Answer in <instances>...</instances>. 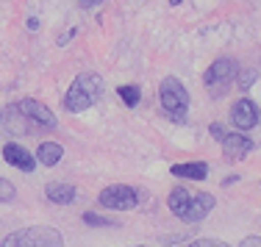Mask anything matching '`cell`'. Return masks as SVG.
Masks as SVG:
<instances>
[{"instance_id": "7402d4cb", "label": "cell", "mask_w": 261, "mask_h": 247, "mask_svg": "<svg viewBox=\"0 0 261 247\" xmlns=\"http://www.w3.org/2000/svg\"><path fill=\"white\" fill-rule=\"evenodd\" d=\"M103 0H81V6H84V9H95V6H100Z\"/></svg>"}, {"instance_id": "4fadbf2b", "label": "cell", "mask_w": 261, "mask_h": 247, "mask_svg": "<svg viewBox=\"0 0 261 247\" xmlns=\"http://www.w3.org/2000/svg\"><path fill=\"white\" fill-rule=\"evenodd\" d=\"M172 175L175 178H189V181H206L208 167L203 161H192V164H172Z\"/></svg>"}, {"instance_id": "6da1fadb", "label": "cell", "mask_w": 261, "mask_h": 247, "mask_svg": "<svg viewBox=\"0 0 261 247\" xmlns=\"http://www.w3.org/2000/svg\"><path fill=\"white\" fill-rule=\"evenodd\" d=\"M100 95H103V81L95 75V72H84V75H78L75 81L70 84V89H67L64 108L81 114V111L95 106V103L100 100Z\"/></svg>"}, {"instance_id": "7c38bea8", "label": "cell", "mask_w": 261, "mask_h": 247, "mask_svg": "<svg viewBox=\"0 0 261 247\" xmlns=\"http://www.w3.org/2000/svg\"><path fill=\"white\" fill-rule=\"evenodd\" d=\"M34 158H36L39 164H45V167H56L61 158H64V147H61L59 142H42Z\"/></svg>"}, {"instance_id": "ffe728a7", "label": "cell", "mask_w": 261, "mask_h": 247, "mask_svg": "<svg viewBox=\"0 0 261 247\" xmlns=\"http://www.w3.org/2000/svg\"><path fill=\"white\" fill-rule=\"evenodd\" d=\"M208 131H211V136H214V139H220V142H222V136H225V128H222L220 122H211V125H208Z\"/></svg>"}, {"instance_id": "30bf717a", "label": "cell", "mask_w": 261, "mask_h": 247, "mask_svg": "<svg viewBox=\"0 0 261 247\" xmlns=\"http://www.w3.org/2000/svg\"><path fill=\"white\" fill-rule=\"evenodd\" d=\"M3 158H6V164L17 167V170H22V172H34L36 170V158L31 156L22 145H17V142H9V145L3 147Z\"/></svg>"}, {"instance_id": "5b68a950", "label": "cell", "mask_w": 261, "mask_h": 247, "mask_svg": "<svg viewBox=\"0 0 261 247\" xmlns=\"http://www.w3.org/2000/svg\"><path fill=\"white\" fill-rule=\"evenodd\" d=\"M97 203L109 211H128V208H136V189L125 186V183H114V186H106L100 195H97Z\"/></svg>"}, {"instance_id": "277c9868", "label": "cell", "mask_w": 261, "mask_h": 247, "mask_svg": "<svg viewBox=\"0 0 261 247\" xmlns=\"http://www.w3.org/2000/svg\"><path fill=\"white\" fill-rule=\"evenodd\" d=\"M236 72H239V64H236L233 59H228V56H222V59L211 61V67L206 70L203 81H206V86L211 89V95H225V86L236 78Z\"/></svg>"}, {"instance_id": "8fae6325", "label": "cell", "mask_w": 261, "mask_h": 247, "mask_svg": "<svg viewBox=\"0 0 261 247\" xmlns=\"http://www.w3.org/2000/svg\"><path fill=\"white\" fill-rule=\"evenodd\" d=\"M45 195L50 203H56V206H70V203L75 200V186H72V183H47Z\"/></svg>"}, {"instance_id": "8992f818", "label": "cell", "mask_w": 261, "mask_h": 247, "mask_svg": "<svg viewBox=\"0 0 261 247\" xmlns=\"http://www.w3.org/2000/svg\"><path fill=\"white\" fill-rule=\"evenodd\" d=\"M261 120V111L253 100H247V97H239V100L231 106V122L239 131H250V128H256Z\"/></svg>"}, {"instance_id": "9c48e42d", "label": "cell", "mask_w": 261, "mask_h": 247, "mask_svg": "<svg viewBox=\"0 0 261 247\" xmlns=\"http://www.w3.org/2000/svg\"><path fill=\"white\" fill-rule=\"evenodd\" d=\"M250 150H253V139L245 136L242 131L225 133V136H222V153H225L228 161H242Z\"/></svg>"}, {"instance_id": "7a4b0ae2", "label": "cell", "mask_w": 261, "mask_h": 247, "mask_svg": "<svg viewBox=\"0 0 261 247\" xmlns=\"http://www.w3.org/2000/svg\"><path fill=\"white\" fill-rule=\"evenodd\" d=\"M0 247H64V236L50 225H34L9 233Z\"/></svg>"}, {"instance_id": "d6986e66", "label": "cell", "mask_w": 261, "mask_h": 247, "mask_svg": "<svg viewBox=\"0 0 261 247\" xmlns=\"http://www.w3.org/2000/svg\"><path fill=\"white\" fill-rule=\"evenodd\" d=\"M186 247H231V244L220 242V239H195V242L186 244Z\"/></svg>"}, {"instance_id": "52a82bcc", "label": "cell", "mask_w": 261, "mask_h": 247, "mask_svg": "<svg viewBox=\"0 0 261 247\" xmlns=\"http://www.w3.org/2000/svg\"><path fill=\"white\" fill-rule=\"evenodd\" d=\"M214 206H217L214 195L195 192V195H189V206H186V211H184L181 219L184 222H203L211 211H214Z\"/></svg>"}, {"instance_id": "44dd1931", "label": "cell", "mask_w": 261, "mask_h": 247, "mask_svg": "<svg viewBox=\"0 0 261 247\" xmlns=\"http://www.w3.org/2000/svg\"><path fill=\"white\" fill-rule=\"evenodd\" d=\"M239 247H261V236H245Z\"/></svg>"}, {"instance_id": "ac0fdd59", "label": "cell", "mask_w": 261, "mask_h": 247, "mask_svg": "<svg viewBox=\"0 0 261 247\" xmlns=\"http://www.w3.org/2000/svg\"><path fill=\"white\" fill-rule=\"evenodd\" d=\"M11 200H17V189L11 186V181L0 178V203H11Z\"/></svg>"}, {"instance_id": "3957f363", "label": "cell", "mask_w": 261, "mask_h": 247, "mask_svg": "<svg viewBox=\"0 0 261 247\" xmlns=\"http://www.w3.org/2000/svg\"><path fill=\"white\" fill-rule=\"evenodd\" d=\"M159 100H161V108L167 111V117L175 122H186V114H189V92L186 86L178 81V78H164L161 81V89H159Z\"/></svg>"}, {"instance_id": "5bb4252c", "label": "cell", "mask_w": 261, "mask_h": 247, "mask_svg": "<svg viewBox=\"0 0 261 247\" xmlns=\"http://www.w3.org/2000/svg\"><path fill=\"white\" fill-rule=\"evenodd\" d=\"M189 189H184V186H175L170 192V197H167V206H170V211L175 214V217H184V211H186V206H189Z\"/></svg>"}, {"instance_id": "2e32d148", "label": "cell", "mask_w": 261, "mask_h": 247, "mask_svg": "<svg viewBox=\"0 0 261 247\" xmlns=\"http://www.w3.org/2000/svg\"><path fill=\"white\" fill-rule=\"evenodd\" d=\"M256 78H258V72H256V70H239V72H236V81H239V92H247L253 84H256Z\"/></svg>"}, {"instance_id": "9a60e30c", "label": "cell", "mask_w": 261, "mask_h": 247, "mask_svg": "<svg viewBox=\"0 0 261 247\" xmlns=\"http://www.w3.org/2000/svg\"><path fill=\"white\" fill-rule=\"evenodd\" d=\"M117 95H120V100L125 103L128 108H134V106H139V100H142V89L139 86H120V89H117Z\"/></svg>"}, {"instance_id": "e0dca14e", "label": "cell", "mask_w": 261, "mask_h": 247, "mask_svg": "<svg viewBox=\"0 0 261 247\" xmlns=\"http://www.w3.org/2000/svg\"><path fill=\"white\" fill-rule=\"evenodd\" d=\"M84 222H86V225H92V228H106V225H117V222H111L109 217H100V214H95V211H86V214H84Z\"/></svg>"}, {"instance_id": "ba28073f", "label": "cell", "mask_w": 261, "mask_h": 247, "mask_svg": "<svg viewBox=\"0 0 261 247\" xmlns=\"http://www.w3.org/2000/svg\"><path fill=\"white\" fill-rule=\"evenodd\" d=\"M20 111H22V117H28L31 122H36V125H42V128H56V125H59L56 114L45 106V103H39V100L25 97V100L20 103Z\"/></svg>"}]
</instances>
